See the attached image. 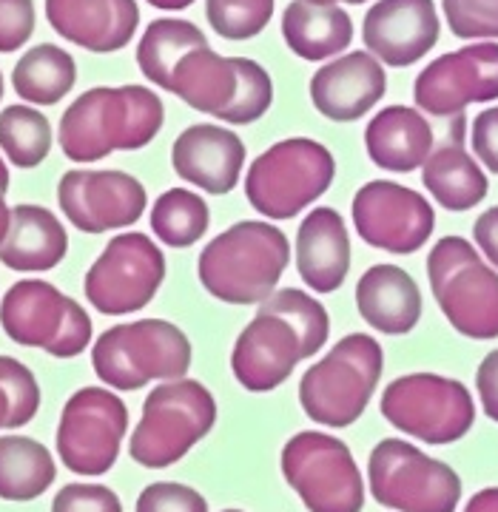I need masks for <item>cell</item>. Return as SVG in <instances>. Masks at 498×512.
<instances>
[{
	"instance_id": "cell-34",
	"label": "cell",
	"mask_w": 498,
	"mask_h": 512,
	"mask_svg": "<svg viewBox=\"0 0 498 512\" xmlns=\"http://www.w3.org/2000/svg\"><path fill=\"white\" fill-rule=\"evenodd\" d=\"M257 308L262 313H274L279 319H285L296 330L302 359H311L328 345L331 316L325 311V305L316 302L311 293L299 291V288H282V291L271 293Z\"/></svg>"
},
{
	"instance_id": "cell-46",
	"label": "cell",
	"mask_w": 498,
	"mask_h": 512,
	"mask_svg": "<svg viewBox=\"0 0 498 512\" xmlns=\"http://www.w3.org/2000/svg\"><path fill=\"white\" fill-rule=\"evenodd\" d=\"M146 3H151L154 9H163V12H183L194 0H146Z\"/></svg>"
},
{
	"instance_id": "cell-49",
	"label": "cell",
	"mask_w": 498,
	"mask_h": 512,
	"mask_svg": "<svg viewBox=\"0 0 498 512\" xmlns=\"http://www.w3.org/2000/svg\"><path fill=\"white\" fill-rule=\"evenodd\" d=\"M9 183H12V177H9V165L6 160L0 157V194L6 197V191H9Z\"/></svg>"
},
{
	"instance_id": "cell-12",
	"label": "cell",
	"mask_w": 498,
	"mask_h": 512,
	"mask_svg": "<svg viewBox=\"0 0 498 512\" xmlns=\"http://www.w3.org/2000/svg\"><path fill=\"white\" fill-rule=\"evenodd\" d=\"M129 433V407L109 387H80L63 404L55 447L74 476H106Z\"/></svg>"
},
{
	"instance_id": "cell-31",
	"label": "cell",
	"mask_w": 498,
	"mask_h": 512,
	"mask_svg": "<svg viewBox=\"0 0 498 512\" xmlns=\"http://www.w3.org/2000/svg\"><path fill=\"white\" fill-rule=\"evenodd\" d=\"M203 46H208V40L197 23L180 18H160L148 23V29L137 43V66L148 83L168 92V83H171L177 63L188 52L203 49Z\"/></svg>"
},
{
	"instance_id": "cell-22",
	"label": "cell",
	"mask_w": 498,
	"mask_h": 512,
	"mask_svg": "<svg viewBox=\"0 0 498 512\" xmlns=\"http://www.w3.org/2000/svg\"><path fill=\"white\" fill-rule=\"evenodd\" d=\"M351 234L336 208H316L296 231V274L316 293H336L351 274Z\"/></svg>"
},
{
	"instance_id": "cell-1",
	"label": "cell",
	"mask_w": 498,
	"mask_h": 512,
	"mask_svg": "<svg viewBox=\"0 0 498 512\" xmlns=\"http://www.w3.org/2000/svg\"><path fill=\"white\" fill-rule=\"evenodd\" d=\"M163 120V100L146 86H97L63 111L57 143L72 163H100L114 151H140L154 143Z\"/></svg>"
},
{
	"instance_id": "cell-35",
	"label": "cell",
	"mask_w": 498,
	"mask_h": 512,
	"mask_svg": "<svg viewBox=\"0 0 498 512\" xmlns=\"http://www.w3.org/2000/svg\"><path fill=\"white\" fill-rule=\"evenodd\" d=\"M277 0H205L208 26L225 40H251L271 18Z\"/></svg>"
},
{
	"instance_id": "cell-33",
	"label": "cell",
	"mask_w": 498,
	"mask_h": 512,
	"mask_svg": "<svg viewBox=\"0 0 498 512\" xmlns=\"http://www.w3.org/2000/svg\"><path fill=\"white\" fill-rule=\"evenodd\" d=\"M52 123L35 106H6L0 111V151L23 171L37 168L52 154Z\"/></svg>"
},
{
	"instance_id": "cell-13",
	"label": "cell",
	"mask_w": 498,
	"mask_h": 512,
	"mask_svg": "<svg viewBox=\"0 0 498 512\" xmlns=\"http://www.w3.org/2000/svg\"><path fill=\"white\" fill-rule=\"evenodd\" d=\"M166 279V256L148 234H117L92 262L83 293L103 316H129L154 302Z\"/></svg>"
},
{
	"instance_id": "cell-38",
	"label": "cell",
	"mask_w": 498,
	"mask_h": 512,
	"mask_svg": "<svg viewBox=\"0 0 498 512\" xmlns=\"http://www.w3.org/2000/svg\"><path fill=\"white\" fill-rule=\"evenodd\" d=\"M450 32L462 40H498V0H442Z\"/></svg>"
},
{
	"instance_id": "cell-36",
	"label": "cell",
	"mask_w": 498,
	"mask_h": 512,
	"mask_svg": "<svg viewBox=\"0 0 498 512\" xmlns=\"http://www.w3.org/2000/svg\"><path fill=\"white\" fill-rule=\"evenodd\" d=\"M240 63V94H237V103L234 109L225 114V123L228 126H248V123H257L262 120L271 103H274V80L271 74L259 66L257 60H248V57H237Z\"/></svg>"
},
{
	"instance_id": "cell-29",
	"label": "cell",
	"mask_w": 498,
	"mask_h": 512,
	"mask_svg": "<svg viewBox=\"0 0 498 512\" xmlns=\"http://www.w3.org/2000/svg\"><path fill=\"white\" fill-rule=\"evenodd\" d=\"M57 478L55 456L29 436H0V501L26 504L46 493Z\"/></svg>"
},
{
	"instance_id": "cell-42",
	"label": "cell",
	"mask_w": 498,
	"mask_h": 512,
	"mask_svg": "<svg viewBox=\"0 0 498 512\" xmlns=\"http://www.w3.org/2000/svg\"><path fill=\"white\" fill-rule=\"evenodd\" d=\"M470 146H473V154L479 157V163L487 165V171L498 174V106L484 109L473 120Z\"/></svg>"
},
{
	"instance_id": "cell-17",
	"label": "cell",
	"mask_w": 498,
	"mask_h": 512,
	"mask_svg": "<svg viewBox=\"0 0 498 512\" xmlns=\"http://www.w3.org/2000/svg\"><path fill=\"white\" fill-rule=\"evenodd\" d=\"M442 23L433 0H379L362 23L365 49L393 69L413 66L439 43Z\"/></svg>"
},
{
	"instance_id": "cell-40",
	"label": "cell",
	"mask_w": 498,
	"mask_h": 512,
	"mask_svg": "<svg viewBox=\"0 0 498 512\" xmlns=\"http://www.w3.org/2000/svg\"><path fill=\"white\" fill-rule=\"evenodd\" d=\"M52 512H123V501L106 484L74 481L57 490Z\"/></svg>"
},
{
	"instance_id": "cell-23",
	"label": "cell",
	"mask_w": 498,
	"mask_h": 512,
	"mask_svg": "<svg viewBox=\"0 0 498 512\" xmlns=\"http://www.w3.org/2000/svg\"><path fill=\"white\" fill-rule=\"evenodd\" d=\"M69 254V234L55 211L20 202L12 208V225L0 245V265L18 274H46Z\"/></svg>"
},
{
	"instance_id": "cell-43",
	"label": "cell",
	"mask_w": 498,
	"mask_h": 512,
	"mask_svg": "<svg viewBox=\"0 0 498 512\" xmlns=\"http://www.w3.org/2000/svg\"><path fill=\"white\" fill-rule=\"evenodd\" d=\"M476 390H479L484 416L498 424V348L490 350L481 359L479 370H476Z\"/></svg>"
},
{
	"instance_id": "cell-51",
	"label": "cell",
	"mask_w": 498,
	"mask_h": 512,
	"mask_svg": "<svg viewBox=\"0 0 498 512\" xmlns=\"http://www.w3.org/2000/svg\"><path fill=\"white\" fill-rule=\"evenodd\" d=\"M0 100H3V72H0Z\"/></svg>"
},
{
	"instance_id": "cell-20",
	"label": "cell",
	"mask_w": 498,
	"mask_h": 512,
	"mask_svg": "<svg viewBox=\"0 0 498 512\" xmlns=\"http://www.w3.org/2000/svg\"><path fill=\"white\" fill-rule=\"evenodd\" d=\"M388 92L385 66L370 52H351L319 66L311 77V103L333 123L362 120Z\"/></svg>"
},
{
	"instance_id": "cell-30",
	"label": "cell",
	"mask_w": 498,
	"mask_h": 512,
	"mask_svg": "<svg viewBox=\"0 0 498 512\" xmlns=\"http://www.w3.org/2000/svg\"><path fill=\"white\" fill-rule=\"evenodd\" d=\"M77 83L74 57L55 43H37L12 69V89L29 106H57Z\"/></svg>"
},
{
	"instance_id": "cell-44",
	"label": "cell",
	"mask_w": 498,
	"mask_h": 512,
	"mask_svg": "<svg viewBox=\"0 0 498 512\" xmlns=\"http://www.w3.org/2000/svg\"><path fill=\"white\" fill-rule=\"evenodd\" d=\"M473 239L479 245L481 256H487V262L498 271V205L484 211L479 220L473 222Z\"/></svg>"
},
{
	"instance_id": "cell-4",
	"label": "cell",
	"mask_w": 498,
	"mask_h": 512,
	"mask_svg": "<svg viewBox=\"0 0 498 512\" xmlns=\"http://www.w3.org/2000/svg\"><path fill=\"white\" fill-rule=\"evenodd\" d=\"M191 342L168 319L114 325L92 345L97 379L114 393H131L151 382H177L191 370Z\"/></svg>"
},
{
	"instance_id": "cell-39",
	"label": "cell",
	"mask_w": 498,
	"mask_h": 512,
	"mask_svg": "<svg viewBox=\"0 0 498 512\" xmlns=\"http://www.w3.org/2000/svg\"><path fill=\"white\" fill-rule=\"evenodd\" d=\"M134 512H208V501L200 490L180 481H154L137 495Z\"/></svg>"
},
{
	"instance_id": "cell-48",
	"label": "cell",
	"mask_w": 498,
	"mask_h": 512,
	"mask_svg": "<svg viewBox=\"0 0 498 512\" xmlns=\"http://www.w3.org/2000/svg\"><path fill=\"white\" fill-rule=\"evenodd\" d=\"M9 413H12V404H9V396L0 390V430H9Z\"/></svg>"
},
{
	"instance_id": "cell-52",
	"label": "cell",
	"mask_w": 498,
	"mask_h": 512,
	"mask_svg": "<svg viewBox=\"0 0 498 512\" xmlns=\"http://www.w3.org/2000/svg\"><path fill=\"white\" fill-rule=\"evenodd\" d=\"M222 512H245V510H222Z\"/></svg>"
},
{
	"instance_id": "cell-7",
	"label": "cell",
	"mask_w": 498,
	"mask_h": 512,
	"mask_svg": "<svg viewBox=\"0 0 498 512\" xmlns=\"http://www.w3.org/2000/svg\"><path fill=\"white\" fill-rule=\"evenodd\" d=\"M427 279L444 319L467 339H498V271L473 242L444 237L427 256Z\"/></svg>"
},
{
	"instance_id": "cell-6",
	"label": "cell",
	"mask_w": 498,
	"mask_h": 512,
	"mask_svg": "<svg viewBox=\"0 0 498 512\" xmlns=\"http://www.w3.org/2000/svg\"><path fill=\"white\" fill-rule=\"evenodd\" d=\"M336 160L311 137H288L265 148L245 174V197L268 220H294L328 194Z\"/></svg>"
},
{
	"instance_id": "cell-9",
	"label": "cell",
	"mask_w": 498,
	"mask_h": 512,
	"mask_svg": "<svg viewBox=\"0 0 498 512\" xmlns=\"http://www.w3.org/2000/svg\"><path fill=\"white\" fill-rule=\"evenodd\" d=\"M368 490L396 512H456L462 478L439 458L405 439H382L368 458Z\"/></svg>"
},
{
	"instance_id": "cell-2",
	"label": "cell",
	"mask_w": 498,
	"mask_h": 512,
	"mask_svg": "<svg viewBox=\"0 0 498 512\" xmlns=\"http://www.w3.org/2000/svg\"><path fill=\"white\" fill-rule=\"evenodd\" d=\"M291 262V242L274 222L242 220L211 239L200 254V285L225 305H262Z\"/></svg>"
},
{
	"instance_id": "cell-3",
	"label": "cell",
	"mask_w": 498,
	"mask_h": 512,
	"mask_svg": "<svg viewBox=\"0 0 498 512\" xmlns=\"http://www.w3.org/2000/svg\"><path fill=\"white\" fill-rule=\"evenodd\" d=\"M385 370V350L368 333H348L299 379V404L322 427L342 430L365 416Z\"/></svg>"
},
{
	"instance_id": "cell-16",
	"label": "cell",
	"mask_w": 498,
	"mask_h": 512,
	"mask_svg": "<svg viewBox=\"0 0 498 512\" xmlns=\"http://www.w3.org/2000/svg\"><path fill=\"white\" fill-rule=\"evenodd\" d=\"M416 106L433 117H462L470 103L498 100V43H470L436 57L413 86Z\"/></svg>"
},
{
	"instance_id": "cell-25",
	"label": "cell",
	"mask_w": 498,
	"mask_h": 512,
	"mask_svg": "<svg viewBox=\"0 0 498 512\" xmlns=\"http://www.w3.org/2000/svg\"><path fill=\"white\" fill-rule=\"evenodd\" d=\"M365 148L373 165L393 174H410L433 154V126L419 109L388 106L365 128Z\"/></svg>"
},
{
	"instance_id": "cell-14",
	"label": "cell",
	"mask_w": 498,
	"mask_h": 512,
	"mask_svg": "<svg viewBox=\"0 0 498 512\" xmlns=\"http://www.w3.org/2000/svg\"><path fill=\"white\" fill-rule=\"evenodd\" d=\"M57 205L77 231L109 234L140 222L148 194L146 185L129 171L72 168L57 183Z\"/></svg>"
},
{
	"instance_id": "cell-28",
	"label": "cell",
	"mask_w": 498,
	"mask_h": 512,
	"mask_svg": "<svg viewBox=\"0 0 498 512\" xmlns=\"http://www.w3.org/2000/svg\"><path fill=\"white\" fill-rule=\"evenodd\" d=\"M422 183L444 211H456V214L476 208L490 191L487 174L481 171L479 160L467 154V148L459 140V131L456 140L433 148V154L422 165Z\"/></svg>"
},
{
	"instance_id": "cell-10",
	"label": "cell",
	"mask_w": 498,
	"mask_h": 512,
	"mask_svg": "<svg viewBox=\"0 0 498 512\" xmlns=\"http://www.w3.org/2000/svg\"><path fill=\"white\" fill-rule=\"evenodd\" d=\"M282 476L311 512L365 510V476L351 447L331 433L302 430L282 447Z\"/></svg>"
},
{
	"instance_id": "cell-8",
	"label": "cell",
	"mask_w": 498,
	"mask_h": 512,
	"mask_svg": "<svg viewBox=\"0 0 498 512\" xmlns=\"http://www.w3.org/2000/svg\"><path fill=\"white\" fill-rule=\"evenodd\" d=\"M0 328L23 348L74 359L92 345V316L46 279H18L0 299Z\"/></svg>"
},
{
	"instance_id": "cell-50",
	"label": "cell",
	"mask_w": 498,
	"mask_h": 512,
	"mask_svg": "<svg viewBox=\"0 0 498 512\" xmlns=\"http://www.w3.org/2000/svg\"><path fill=\"white\" fill-rule=\"evenodd\" d=\"M311 3H333V6H339V3H351V6H359V3H365V0H311Z\"/></svg>"
},
{
	"instance_id": "cell-19",
	"label": "cell",
	"mask_w": 498,
	"mask_h": 512,
	"mask_svg": "<svg viewBox=\"0 0 498 512\" xmlns=\"http://www.w3.org/2000/svg\"><path fill=\"white\" fill-rule=\"evenodd\" d=\"M171 165L183 183L194 185L205 194H231L242 177L245 143L231 128L197 123L174 140Z\"/></svg>"
},
{
	"instance_id": "cell-5",
	"label": "cell",
	"mask_w": 498,
	"mask_h": 512,
	"mask_svg": "<svg viewBox=\"0 0 498 512\" xmlns=\"http://www.w3.org/2000/svg\"><path fill=\"white\" fill-rule=\"evenodd\" d=\"M214 424L217 402L203 382H160L143 402V416L129 439V456L146 470H166L183 461Z\"/></svg>"
},
{
	"instance_id": "cell-21",
	"label": "cell",
	"mask_w": 498,
	"mask_h": 512,
	"mask_svg": "<svg viewBox=\"0 0 498 512\" xmlns=\"http://www.w3.org/2000/svg\"><path fill=\"white\" fill-rule=\"evenodd\" d=\"M46 20L74 46L111 55L137 35L140 6L137 0H46Z\"/></svg>"
},
{
	"instance_id": "cell-27",
	"label": "cell",
	"mask_w": 498,
	"mask_h": 512,
	"mask_svg": "<svg viewBox=\"0 0 498 512\" xmlns=\"http://www.w3.org/2000/svg\"><path fill=\"white\" fill-rule=\"evenodd\" d=\"M282 37L296 57L319 63L342 55L353 40V20L342 6L291 0L282 15Z\"/></svg>"
},
{
	"instance_id": "cell-24",
	"label": "cell",
	"mask_w": 498,
	"mask_h": 512,
	"mask_svg": "<svg viewBox=\"0 0 498 512\" xmlns=\"http://www.w3.org/2000/svg\"><path fill=\"white\" fill-rule=\"evenodd\" d=\"M356 308L379 333L405 336L422 319V291L399 265H373L356 282Z\"/></svg>"
},
{
	"instance_id": "cell-45",
	"label": "cell",
	"mask_w": 498,
	"mask_h": 512,
	"mask_svg": "<svg viewBox=\"0 0 498 512\" xmlns=\"http://www.w3.org/2000/svg\"><path fill=\"white\" fill-rule=\"evenodd\" d=\"M464 512H498V487H484L467 501Z\"/></svg>"
},
{
	"instance_id": "cell-11",
	"label": "cell",
	"mask_w": 498,
	"mask_h": 512,
	"mask_svg": "<svg viewBox=\"0 0 498 512\" xmlns=\"http://www.w3.org/2000/svg\"><path fill=\"white\" fill-rule=\"evenodd\" d=\"M379 410L399 433L436 447L462 441L476 424L473 393L462 382L436 373L393 379L382 393Z\"/></svg>"
},
{
	"instance_id": "cell-37",
	"label": "cell",
	"mask_w": 498,
	"mask_h": 512,
	"mask_svg": "<svg viewBox=\"0 0 498 512\" xmlns=\"http://www.w3.org/2000/svg\"><path fill=\"white\" fill-rule=\"evenodd\" d=\"M0 390L9 396V430L26 427L40 410V384L35 373L15 356H0Z\"/></svg>"
},
{
	"instance_id": "cell-47",
	"label": "cell",
	"mask_w": 498,
	"mask_h": 512,
	"mask_svg": "<svg viewBox=\"0 0 498 512\" xmlns=\"http://www.w3.org/2000/svg\"><path fill=\"white\" fill-rule=\"evenodd\" d=\"M9 225H12V208L6 205V197L0 194V245H3V239L9 234Z\"/></svg>"
},
{
	"instance_id": "cell-18",
	"label": "cell",
	"mask_w": 498,
	"mask_h": 512,
	"mask_svg": "<svg viewBox=\"0 0 498 512\" xmlns=\"http://www.w3.org/2000/svg\"><path fill=\"white\" fill-rule=\"evenodd\" d=\"M302 362L296 330L274 313L257 311L231 350L234 379L248 393H271L291 379Z\"/></svg>"
},
{
	"instance_id": "cell-41",
	"label": "cell",
	"mask_w": 498,
	"mask_h": 512,
	"mask_svg": "<svg viewBox=\"0 0 498 512\" xmlns=\"http://www.w3.org/2000/svg\"><path fill=\"white\" fill-rule=\"evenodd\" d=\"M35 0H0V55H12L35 35Z\"/></svg>"
},
{
	"instance_id": "cell-32",
	"label": "cell",
	"mask_w": 498,
	"mask_h": 512,
	"mask_svg": "<svg viewBox=\"0 0 498 512\" xmlns=\"http://www.w3.org/2000/svg\"><path fill=\"white\" fill-rule=\"evenodd\" d=\"M211 225L208 202L191 188H168L151 208V231L168 248H191Z\"/></svg>"
},
{
	"instance_id": "cell-26",
	"label": "cell",
	"mask_w": 498,
	"mask_h": 512,
	"mask_svg": "<svg viewBox=\"0 0 498 512\" xmlns=\"http://www.w3.org/2000/svg\"><path fill=\"white\" fill-rule=\"evenodd\" d=\"M168 92L194 111L225 120L240 94V63L237 57L217 55L211 46L194 49L177 63Z\"/></svg>"
},
{
	"instance_id": "cell-15",
	"label": "cell",
	"mask_w": 498,
	"mask_h": 512,
	"mask_svg": "<svg viewBox=\"0 0 498 512\" xmlns=\"http://www.w3.org/2000/svg\"><path fill=\"white\" fill-rule=\"evenodd\" d=\"M351 214L365 245L396 256L422 251L436 228V211L425 194L390 180L362 185L353 197Z\"/></svg>"
}]
</instances>
